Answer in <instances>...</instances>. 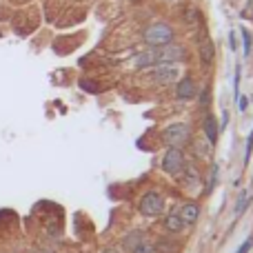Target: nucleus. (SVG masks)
Here are the masks:
<instances>
[{"label":"nucleus","instance_id":"nucleus-10","mask_svg":"<svg viewBox=\"0 0 253 253\" xmlns=\"http://www.w3.org/2000/svg\"><path fill=\"white\" fill-rule=\"evenodd\" d=\"M200 58H202V62H205V65H211V62H213V58H215L213 42H211L207 36L200 40Z\"/></svg>","mask_w":253,"mask_h":253},{"label":"nucleus","instance_id":"nucleus-9","mask_svg":"<svg viewBox=\"0 0 253 253\" xmlns=\"http://www.w3.org/2000/svg\"><path fill=\"white\" fill-rule=\"evenodd\" d=\"M205 135H207V140H209V144H215L218 142V135H220V126H218V123H215V118L213 116H207L205 118Z\"/></svg>","mask_w":253,"mask_h":253},{"label":"nucleus","instance_id":"nucleus-24","mask_svg":"<svg viewBox=\"0 0 253 253\" xmlns=\"http://www.w3.org/2000/svg\"><path fill=\"white\" fill-rule=\"evenodd\" d=\"M105 253H114V251H105Z\"/></svg>","mask_w":253,"mask_h":253},{"label":"nucleus","instance_id":"nucleus-15","mask_svg":"<svg viewBox=\"0 0 253 253\" xmlns=\"http://www.w3.org/2000/svg\"><path fill=\"white\" fill-rule=\"evenodd\" d=\"M251 153H253V131L249 133V138H247V149H245V165H249V160H251Z\"/></svg>","mask_w":253,"mask_h":253},{"label":"nucleus","instance_id":"nucleus-18","mask_svg":"<svg viewBox=\"0 0 253 253\" xmlns=\"http://www.w3.org/2000/svg\"><path fill=\"white\" fill-rule=\"evenodd\" d=\"M215 182H218V165L213 167V173H211V182H209V187H207V193H211V191H213Z\"/></svg>","mask_w":253,"mask_h":253},{"label":"nucleus","instance_id":"nucleus-7","mask_svg":"<svg viewBox=\"0 0 253 253\" xmlns=\"http://www.w3.org/2000/svg\"><path fill=\"white\" fill-rule=\"evenodd\" d=\"M198 89H196V83H193L191 78H182L178 83V87H175V96H178V100H191V98H196Z\"/></svg>","mask_w":253,"mask_h":253},{"label":"nucleus","instance_id":"nucleus-16","mask_svg":"<svg viewBox=\"0 0 253 253\" xmlns=\"http://www.w3.org/2000/svg\"><path fill=\"white\" fill-rule=\"evenodd\" d=\"M240 76H242V67L236 65V83H233V91H236V100L240 98Z\"/></svg>","mask_w":253,"mask_h":253},{"label":"nucleus","instance_id":"nucleus-3","mask_svg":"<svg viewBox=\"0 0 253 253\" xmlns=\"http://www.w3.org/2000/svg\"><path fill=\"white\" fill-rule=\"evenodd\" d=\"M165 211V198L160 196L158 191H149L142 196L140 200V213L147 215V218H156Z\"/></svg>","mask_w":253,"mask_h":253},{"label":"nucleus","instance_id":"nucleus-13","mask_svg":"<svg viewBox=\"0 0 253 253\" xmlns=\"http://www.w3.org/2000/svg\"><path fill=\"white\" fill-rule=\"evenodd\" d=\"M140 245H142V233H131V236L125 240V247L126 249H131V251H133L135 247H140Z\"/></svg>","mask_w":253,"mask_h":253},{"label":"nucleus","instance_id":"nucleus-20","mask_svg":"<svg viewBox=\"0 0 253 253\" xmlns=\"http://www.w3.org/2000/svg\"><path fill=\"white\" fill-rule=\"evenodd\" d=\"M236 102H238V107H240V111H247V107H249V100H247L245 96H240Z\"/></svg>","mask_w":253,"mask_h":253},{"label":"nucleus","instance_id":"nucleus-22","mask_svg":"<svg viewBox=\"0 0 253 253\" xmlns=\"http://www.w3.org/2000/svg\"><path fill=\"white\" fill-rule=\"evenodd\" d=\"M229 42H231V49L236 51V49H238V42H236V31H231V34H229Z\"/></svg>","mask_w":253,"mask_h":253},{"label":"nucleus","instance_id":"nucleus-5","mask_svg":"<svg viewBox=\"0 0 253 253\" xmlns=\"http://www.w3.org/2000/svg\"><path fill=\"white\" fill-rule=\"evenodd\" d=\"M162 169L171 175H178L180 171L184 169V156L178 147L169 149V151L165 153V158H162Z\"/></svg>","mask_w":253,"mask_h":253},{"label":"nucleus","instance_id":"nucleus-17","mask_svg":"<svg viewBox=\"0 0 253 253\" xmlns=\"http://www.w3.org/2000/svg\"><path fill=\"white\" fill-rule=\"evenodd\" d=\"M131 253H156V247L153 245H147V242H142L140 247H135Z\"/></svg>","mask_w":253,"mask_h":253},{"label":"nucleus","instance_id":"nucleus-21","mask_svg":"<svg viewBox=\"0 0 253 253\" xmlns=\"http://www.w3.org/2000/svg\"><path fill=\"white\" fill-rule=\"evenodd\" d=\"M242 16H245V18H253V0H249V4H247L245 11H242Z\"/></svg>","mask_w":253,"mask_h":253},{"label":"nucleus","instance_id":"nucleus-4","mask_svg":"<svg viewBox=\"0 0 253 253\" xmlns=\"http://www.w3.org/2000/svg\"><path fill=\"white\" fill-rule=\"evenodd\" d=\"M189 135H191V131H189V126L182 125V123L169 125L165 131H162V138H165V142H169L171 147H180V144H187Z\"/></svg>","mask_w":253,"mask_h":253},{"label":"nucleus","instance_id":"nucleus-12","mask_svg":"<svg viewBox=\"0 0 253 253\" xmlns=\"http://www.w3.org/2000/svg\"><path fill=\"white\" fill-rule=\"evenodd\" d=\"M240 36H242V44H245V56H249L251 47H253V36L247 27H240Z\"/></svg>","mask_w":253,"mask_h":253},{"label":"nucleus","instance_id":"nucleus-19","mask_svg":"<svg viewBox=\"0 0 253 253\" xmlns=\"http://www.w3.org/2000/svg\"><path fill=\"white\" fill-rule=\"evenodd\" d=\"M251 247H253V238H249V240L242 242V247L238 249V253H249V251H251Z\"/></svg>","mask_w":253,"mask_h":253},{"label":"nucleus","instance_id":"nucleus-6","mask_svg":"<svg viewBox=\"0 0 253 253\" xmlns=\"http://www.w3.org/2000/svg\"><path fill=\"white\" fill-rule=\"evenodd\" d=\"M149 74H151V80H156V83H160V84H167V83H173L180 76V71L175 65H153Z\"/></svg>","mask_w":253,"mask_h":253},{"label":"nucleus","instance_id":"nucleus-23","mask_svg":"<svg viewBox=\"0 0 253 253\" xmlns=\"http://www.w3.org/2000/svg\"><path fill=\"white\" fill-rule=\"evenodd\" d=\"M80 87H83V89H87V91H96V87H91V84H89V83H84V80H83V83H80Z\"/></svg>","mask_w":253,"mask_h":253},{"label":"nucleus","instance_id":"nucleus-11","mask_svg":"<svg viewBox=\"0 0 253 253\" xmlns=\"http://www.w3.org/2000/svg\"><path fill=\"white\" fill-rule=\"evenodd\" d=\"M165 229L169 233H180L184 229V222H182V218H180L178 213H169L165 218Z\"/></svg>","mask_w":253,"mask_h":253},{"label":"nucleus","instance_id":"nucleus-8","mask_svg":"<svg viewBox=\"0 0 253 253\" xmlns=\"http://www.w3.org/2000/svg\"><path fill=\"white\" fill-rule=\"evenodd\" d=\"M180 218H182L184 224H193L198 218H200V207L196 205V202H187V205L180 209Z\"/></svg>","mask_w":253,"mask_h":253},{"label":"nucleus","instance_id":"nucleus-14","mask_svg":"<svg viewBox=\"0 0 253 253\" xmlns=\"http://www.w3.org/2000/svg\"><path fill=\"white\" fill-rule=\"evenodd\" d=\"M249 202H251V196H247L245 191L240 193V200H238V205H236V213L240 215V213H245V209L249 207Z\"/></svg>","mask_w":253,"mask_h":253},{"label":"nucleus","instance_id":"nucleus-2","mask_svg":"<svg viewBox=\"0 0 253 253\" xmlns=\"http://www.w3.org/2000/svg\"><path fill=\"white\" fill-rule=\"evenodd\" d=\"M151 58L153 65H173L184 58V49L173 42L162 44V47H151Z\"/></svg>","mask_w":253,"mask_h":253},{"label":"nucleus","instance_id":"nucleus-1","mask_svg":"<svg viewBox=\"0 0 253 253\" xmlns=\"http://www.w3.org/2000/svg\"><path fill=\"white\" fill-rule=\"evenodd\" d=\"M142 38L149 47H162V44L173 42V29L169 25H165V22H153V25H149L144 29Z\"/></svg>","mask_w":253,"mask_h":253}]
</instances>
